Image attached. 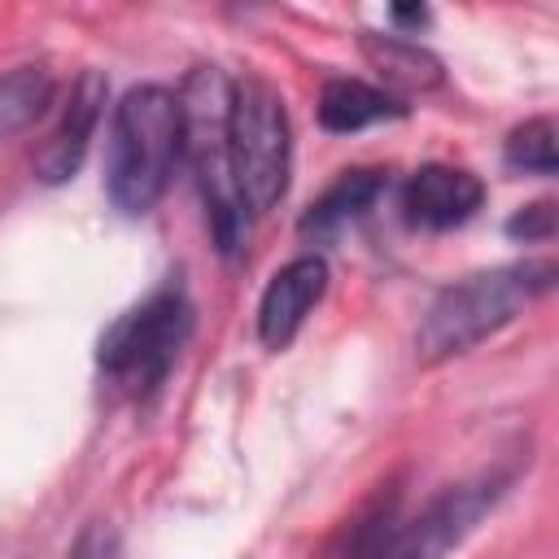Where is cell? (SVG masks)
I'll return each instance as SVG.
<instances>
[{
	"instance_id": "cell-1",
	"label": "cell",
	"mask_w": 559,
	"mask_h": 559,
	"mask_svg": "<svg viewBox=\"0 0 559 559\" xmlns=\"http://www.w3.org/2000/svg\"><path fill=\"white\" fill-rule=\"evenodd\" d=\"M183 157V114L179 96L144 83L131 87L109 118L105 140V188L122 214H148Z\"/></svg>"
},
{
	"instance_id": "cell-2",
	"label": "cell",
	"mask_w": 559,
	"mask_h": 559,
	"mask_svg": "<svg viewBox=\"0 0 559 559\" xmlns=\"http://www.w3.org/2000/svg\"><path fill=\"white\" fill-rule=\"evenodd\" d=\"M555 266L550 262H515V266H493L480 275H467L450 284L424 314L415 332V358L424 367H437L445 358L467 354L498 328H507L528 301L550 293Z\"/></svg>"
},
{
	"instance_id": "cell-3",
	"label": "cell",
	"mask_w": 559,
	"mask_h": 559,
	"mask_svg": "<svg viewBox=\"0 0 559 559\" xmlns=\"http://www.w3.org/2000/svg\"><path fill=\"white\" fill-rule=\"evenodd\" d=\"M227 105H231V83L214 66H197L179 92V114H183V153L197 170L201 197L210 227L218 236V249L231 253L240 249L245 236V201L236 192L231 175V148H227Z\"/></svg>"
},
{
	"instance_id": "cell-4",
	"label": "cell",
	"mask_w": 559,
	"mask_h": 559,
	"mask_svg": "<svg viewBox=\"0 0 559 559\" xmlns=\"http://www.w3.org/2000/svg\"><path fill=\"white\" fill-rule=\"evenodd\" d=\"M227 148H231V175L245 210H271L288 188V114L280 92L266 79H240L231 83L227 105Z\"/></svg>"
},
{
	"instance_id": "cell-5",
	"label": "cell",
	"mask_w": 559,
	"mask_h": 559,
	"mask_svg": "<svg viewBox=\"0 0 559 559\" xmlns=\"http://www.w3.org/2000/svg\"><path fill=\"white\" fill-rule=\"evenodd\" d=\"M188 328H192V310H188L183 293L162 288L148 301H140L135 310H127L100 336V367L135 393L153 389L170 371L179 345L188 341Z\"/></svg>"
},
{
	"instance_id": "cell-6",
	"label": "cell",
	"mask_w": 559,
	"mask_h": 559,
	"mask_svg": "<svg viewBox=\"0 0 559 559\" xmlns=\"http://www.w3.org/2000/svg\"><path fill=\"white\" fill-rule=\"evenodd\" d=\"M498 493H502V476H480V480L454 485L437 502H428L415 520L376 537V546L362 559H441L480 524V515L498 502Z\"/></svg>"
},
{
	"instance_id": "cell-7",
	"label": "cell",
	"mask_w": 559,
	"mask_h": 559,
	"mask_svg": "<svg viewBox=\"0 0 559 559\" xmlns=\"http://www.w3.org/2000/svg\"><path fill=\"white\" fill-rule=\"evenodd\" d=\"M323 293H328V262L319 253H301V258L284 262L271 275V284L262 288V301H258V336H262V345L266 349H284L301 332L306 314L323 301Z\"/></svg>"
},
{
	"instance_id": "cell-8",
	"label": "cell",
	"mask_w": 559,
	"mask_h": 559,
	"mask_svg": "<svg viewBox=\"0 0 559 559\" xmlns=\"http://www.w3.org/2000/svg\"><path fill=\"white\" fill-rule=\"evenodd\" d=\"M105 79L96 70L79 74V83L70 87V100L52 127V135L44 140V148L35 153V175L44 183H66L79 166H83V153L96 135V122H100V109H105Z\"/></svg>"
},
{
	"instance_id": "cell-9",
	"label": "cell",
	"mask_w": 559,
	"mask_h": 559,
	"mask_svg": "<svg viewBox=\"0 0 559 559\" xmlns=\"http://www.w3.org/2000/svg\"><path fill=\"white\" fill-rule=\"evenodd\" d=\"M485 201V188L472 170H459V166H424L411 175L406 192H402V210L415 227H432V231H445V227H459L467 223Z\"/></svg>"
},
{
	"instance_id": "cell-10",
	"label": "cell",
	"mask_w": 559,
	"mask_h": 559,
	"mask_svg": "<svg viewBox=\"0 0 559 559\" xmlns=\"http://www.w3.org/2000/svg\"><path fill=\"white\" fill-rule=\"evenodd\" d=\"M402 114H406V105L397 96H389L384 87H371L362 79H328L319 92V122L336 135H349V131H362L371 122L402 118Z\"/></svg>"
},
{
	"instance_id": "cell-11",
	"label": "cell",
	"mask_w": 559,
	"mask_h": 559,
	"mask_svg": "<svg viewBox=\"0 0 559 559\" xmlns=\"http://www.w3.org/2000/svg\"><path fill=\"white\" fill-rule=\"evenodd\" d=\"M384 192V175L380 170H345L301 218V231L306 236H332L341 231L345 223H354L358 214H367L376 205V197Z\"/></svg>"
},
{
	"instance_id": "cell-12",
	"label": "cell",
	"mask_w": 559,
	"mask_h": 559,
	"mask_svg": "<svg viewBox=\"0 0 559 559\" xmlns=\"http://www.w3.org/2000/svg\"><path fill=\"white\" fill-rule=\"evenodd\" d=\"M362 52L367 61L384 74V83L402 87V92H428L441 83V61L419 48L415 39H402V35H371L362 31Z\"/></svg>"
},
{
	"instance_id": "cell-13",
	"label": "cell",
	"mask_w": 559,
	"mask_h": 559,
	"mask_svg": "<svg viewBox=\"0 0 559 559\" xmlns=\"http://www.w3.org/2000/svg\"><path fill=\"white\" fill-rule=\"evenodd\" d=\"M48 105H52L48 66L31 61V66H13L9 74H0V140L26 131Z\"/></svg>"
},
{
	"instance_id": "cell-14",
	"label": "cell",
	"mask_w": 559,
	"mask_h": 559,
	"mask_svg": "<svg viewBox=\"0 0 559 559\" xmlns=\"http://www.w3.org/2000/svg\"><path fill=\"white\" fill-rule=\"evenodd\" d=\"M511 170H528V175H555L559 153H555V122L550 118H528L524 127H515L507 135L502 148Z\"/></svg>"
},
{
	"instance_id": "cell-15",
	"label": "cell",
	"mask_w": 559,
	"mask_h": 559,
	"mask_svg": "<svg viewBox=\"0 0 559 559\" xmlns=\"http://www.w3.org/2000/svg\"><path fill=\"white\" fill-rule=\"evenodd\" d=\"M66 559H118V533H114V524L92 520V524L74 537V546L66 550Z\"/></svg>"
},
{
	"instance_id": "cell-16",
	"label": "cell",
	"mask_w": 559,
	"mask_h": 559,
	"mask_svg": "<svg viewBox=\"0 0 559 559\" xmlns=\"http://www.w3.org/2000/svg\"><path fill=\"white\" fill-rule=\"evenodd\" d=\"M507 236H511V240H550V236H555V205H550V201H537V205L520 210V214L507 223Z\"/></svg>"
},
{
	"instance_id": "cell-17",
	"label": "cell",
	"mask_w": 559,
	"mask_h": 559,
	"mask_svg": "<svg viewBox=\"0 0 559 559\" xmlns=\"http://www.w3.org/2000/svg\"><path fill=\"white\" fill-rule=\"evenodd\" d=\"M393 22H402V26H424V22H428V9H393Z\"/></svg>"
}]
</instances>
